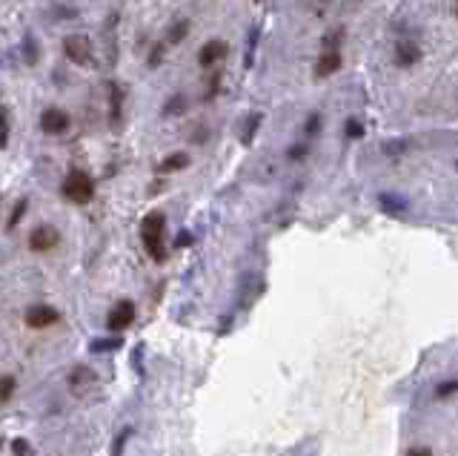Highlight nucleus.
<instances>
[{
	"label": "nucleus",
	"instance_id": "b1692460",
	"mask_svg": "<svg viewBox=\"0 0 458 456\" xmlns=\"http://www.w3.org/2000/svg\"><path fill=\"white\" fill-rule=\"evenodd\" d=\"M9 144V109H3V146Z\"/></svg>",
	"mask_w": 458,
	"mask_h": 456
},
{
	"label": "nucleus",
	"instance_id": "20e7f679",
	"mask_svg": "<svg viewBox=\"0 0 458 456\" xmlns=\"http://www.w3.org/2000/svg\"><path fill=\"white\" fill-rule=\"evenodd\" d=\"M23 322L32 327V330H46V327H52V324L60 322V313L52 308V304H32V308L26 310Z\"/></svg>",
	"mask_w": 458,
	"mask_h": 456
},
{
	"label": "nucleus",
	"instance_id": "4be33fe9",
	"mask_svg": "<svg viewBox=\"0 0 458 456\" xmlns=\"http://www.w3.org/2000/svg\"><path fill=\"white\" fill-rule=\"evenodd\" d=\"M321 130V115L318 112H313L310 115V120H307V135H315Z\"/></svg>",
	"mask_w": 458,
	"mask_h": 456
},
{
	"label": "nucleus",
	"instance_id": "a878e982",
	"mask_svg": "<svg viewBox=\"0 0 458 456\" xmlns=\"http://www.w3.org/2000/svg\"><path fill=\"white\" fill-rule=\"evenodd\" d=\"M407 456H433V450H427V448H413Z\"/></svg>",
	"mask_w": 458,
	"mask_h": 456
},
{
	"label": "nucleus",
	"instance_id": "393cba45",
	"mask_svg": "<svg viewBox=\"0 0 458 456\" xmlns=\"http://www.w3.org/2000/svg\"><path fill=\"white\" fill-rule=\"evenodd\" d=\"M120 342L115 339V342H95V350H115Z\"/></svg>",
	"mask_w": 458,
	"mask_h": 456
},
{
	"label": "nucleus",
	"instance_id": "7ed1b4c3",
	"mask_svg": "<svg viewBox=\"0 0 458 456\" xmlns=\"http://www.w3.org/2000/svg\"><path fill=\"white\" fill-rule=\"evenodd\" d=\"M57 241H60L57 227L41 224V227H35L32 233H29V250H32V253H49V250L57 247Z\"/></svg>",
	"mask_w": 458,
	"mask_h": 456
},
{
	"label": "nucleus",
	"instance_id": "ddd939ff",
	"mask_svg": "<svg viewBox=\"0 0 458 456\" xmlns=\"http://www.w3.org/2000/svg\"><path fill=\"white\" fill-rule=\"evenodd\" d=\"M26 207H29V201H26V198H20V201L15 204L12 216H9V221H6V227H9V230H15V227L23 221V216H26Z\"/></svg>",
	"mask_w": 458,
	"mask_h": 456
},
{
	"label": "nucleus",
	"instance_id": "4468645a",
	"mask_svg": "<svg viewBox=\"0 0 458 456\" xmlns=\"http://www.w3.org/2000/svg\"><path fill=\"white\" fill-rule=\"evenodd\" d=\"M261 127V115L255 112L252 115V120H247V124H243V132H241V141L243 144H252V138H255V130Z\"/></svg>",
	"mask_w": 458,
	"mask_h": 456
},
{
	"label": "nucleus",
	"instance_id": "dca6fc26",
	"mask_svg": "<svg viewBox=\"0 0 458 456\" xmlns=\"http://www.w3.org/2000/svg\"><path fill=\"white\" fill-rule=\"evenodd\" d=\"M166 46H169V43H155V46H152V52H149V67H152V69H155V67L161 64V60H164Z\"/></svg>",
	"mask_w": 458,
	"mask_h": 456
},
{
	"label": "nucleus",
	"instance_id": "423d86ee",
	"mask_svg": "<svg viewBox=\"0 0 458 456\" xmlns=\"http://www.w3.org/2000/svg\"><path fill=\"white\" fill-rule=\"evenodd\" d=\"M69 115L64 112V109H57V106H49V109H43V115H41V130L46 132V135H60V132H66L69 130Z\"/></svg>",
	"mask_w": 458,
	"mask_h": 456
},
{
	"label": "nucleus",
	"instance_id": "a211bd4d",
	"mask_svg": "<svg viewBox=\"0 0 458 456\" xmlns=\"http://www.w3.org/2000/svg\"><path fill=\"white\" fill-rule=\"evenodd\" d=\"M183 106H187V98H183V95H175L166 106H164V115L169 118V115H178V109H183Z\"/></svg>",
	"mask_w": 458,
	"mask_h": 456
},
{
	"label": "nucleus",
	"instance_id": "f8f14e48",
	"mask_svg": "<svg viewBox=\"0 0 458 456\" xmlns=\"http://www.w3.org/2000/svg\"><path fill=\"white\" fill-rule=\"evenodd\" d=\"M187 35H189V20H183V18H180V20H175V23L169 26V32H166V43H169V46H175V43H180V41L187 38Z\"/></svg>",
	"mask_w": 458,
	"mask_h": 456
},
{
	"label": "nucleus",
	"instance_id": "39448f33",
	"mask_svg": "<svg viewBox=\"0 0 458 456\" xmlns=\"http://www.w3.org/2000/svg\"><path fill=\"white\" fill-rule=\"evenodd\" d=\"M135 316H138L135 304L124 298V301H117L115 308L109 310V316H106V327L115 330V333H120V330H127L129 324H135Z\"/></svg>",
	"mask_w": 458,
	"mask_h": 456
},
{
	"label": "nucleus",
	"instance_id": "1a4fd4ad",
	"mask_svg": "<svg viewBox=\"0 0 458 456\" xmlns=\"http://www.w3.org/2000/svg\"><path fill=\"white\" fill-rule=\"evenodd\" d=\"M341 64H344L341 52H324V55L315 60V78H329V75H335V72L341 69Z\"/></svg>",
	"mask_w": 458,
	"mask_h": 456
},
{
	"label": "nucleus",
	"instance_id": "f3484780",
	"mask_svg": "<svg viewBox=\"0 0 458 456\" xmlns=\"http://www.w3.org/2000/svg\"><path fill=\"white\" fill-rule=\"evenodd\" d=\"M15 387H17L15 376H3V393H0V399H3V402H12V396H15Z\"/></svg>",
	"mask_w": 458,
	"mask_h": 456
},
{
	"label": "nucleus",
	"instance_id": "6e6552de",
	"mask_svg": "<svg viewBox=\"0 0 458 456\" xmlns=\"http://www.w3.org/2000/svg\"><path fill=\"white\" fill-rule=\"evenodd\" d=\"M227 52H229V46H227L224 41L215 38V41H209V43L201 46V52H198V64H201L203 69H209V67H215L218 60H224Z\"/></svg>",
	"mask_w": 458,
	"mask_h": 456
},
{
	"label": "nucleus",
	"instance_id": "aec40b11",
	"mask_svg": "<svg viewBox=\"0 0 458 456\" xmlns=\"http://www.w3.org/2000/svg\"><path fill=\"white\" fill-rule=\"evenodd\" d=\"M12 450H15V456H32V448H29L26 439H15L12 442Z\"/></svg>",
	"mask_w": 458,
	"mask_h": 456
},
{
	"label": "nucleus",
	"instance_id": "2eb2a0df",
	"mask_svg": "<svg viewBox=\"0 0 458 456\" xmlns=\"http://www.w3.org/2000/svg\"><path fill=\"white\" fill-rule=\"evenodd\" d=\"M452 393H458V379L441 382V385L436 387V396H438V399H447V396H452Z\"/></svg>",
	"mask_w": 458,
	"mask_h": 456
},
{
	"label": "nucleus",
	"instance_id": "f257e3e1",
	"mask_svg": "<svg viewBox=\"0 0 458 456\" xmlns=\"http://www.w3.org/2000/svg\"><path fill=\"white\" fill-rule=\"evenodd\" d=\"M164 235H166V216L164 212H149V216L141 221V241H143V247H146L152 261L166 258Z\"/></svg>",
	"mask_w": 458,
	"mask_h": 456
},
{
	"label": "nucleus",
	"instance_id": "5701e85b",
	"mask_svg": "<svg viewBox=\"0 0 458 456\" xmlns=\"http://www.w3.org/2000/svg\"><path fill=\"white\" fill-rule=\"evenodd\" d=\"M303 156H307V146H303V144H301V146H289V158H292V161H298V158H303Z\"/></svg>",
	"mask_w": 458,
	"mask_h": 456
},
{
	"label": "nucleus",
	"instance_id": "9b49d317",
	"mask_svg": "<svg viewBox=\"0 0 458 456\" xmlns=\"http://www.w3.org/2000/svg\"><path fill=\"white\" fill-rule=\"evenodd\" d=\"M189 167V156L187 152H172V156H166L164 161H161V172H178V170H187Z\"/></svg>",
	"mask_w": 458,
	"mask_h": 456
},
{
	"label": "nucleus",
	"instance_id": "6ab92c4d",
	"mask_svg": "<svg viewBox=\"0 0 458 456\" xmlns=\"http://www.w3.org/2000/svg\"><path fill=\"white\" fill-rule=\"evenodd\" d=\"M347 138H364V124H358L355 118L347 120Z\"/></svg>",
	"mask_w": 458,
	"mask_h": 456
},
{
	"label": "nucleus",
	"instance_id": "9d476101",
	"mask_svg": "<svg viewBox=\"0 0 458 456\" xmlns=\"http://www.w3.org/2000/svg\"><path fill=\"white\" fill-rule=\"evenodd\" d=\"M421 60V49L418 43H410V41H401V43H395V64L399 67H415Z\"/></svg>",
	"mask_w": 458,
	"mask_h": 456
},
{
	"label": "nucleus",
	"instance_id": "f03ea898",
	"mask_svg": "<svg viewBox=\"0 0 458 456\" xmlns=\"http://www.w3.org/2000/svg\"><path fill=\"white\" fill-rule=\"evenodd\" d=\"M60 193H64L72 204H89L92 198H95V181H92V175L83 172V170H72L64 178V187H60Z\"/></svg>",
	"mask_w": 458,
	"mask_h": 456
},
{
	"label": "nucleus",
	"instance_id": "0eeeda50",
	"mask_svg": "<svg viewBox=\"0 0 458 456\" xmlns=\"http://www.w3.org/2000/svg\"><path fill=\"white\" fill-rule=\"evenodd\" d=\"M64 52H66V57L72 60V64L83 67V64H89L92 43H89V38H83V35H69V38L64 41Z\"/></svg>",
	"mask_w": 458,
	"mask_h": 456
},
{
	"label": "nucleus",
	"instance_id": "412c9836",
	"mask_svg": "<svg viewBox=\"0 0 458 456\" xmlns=\"http://www.w3.org/2000/svg\"><path fill=\"white\" fill-rule=\"evenodd\" d=\"M26 60H29V64H35V60H38V46H35V38L32 35L26 38Z\"/></svg>",
	"mask_w": 458,
	"mask_h": 456
}]
</instances>
